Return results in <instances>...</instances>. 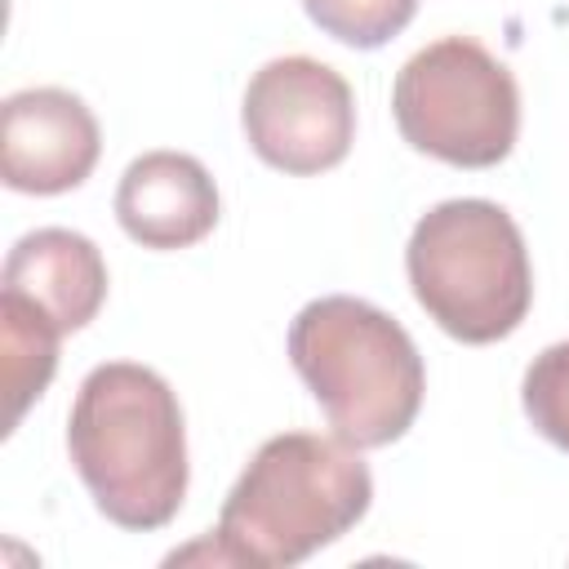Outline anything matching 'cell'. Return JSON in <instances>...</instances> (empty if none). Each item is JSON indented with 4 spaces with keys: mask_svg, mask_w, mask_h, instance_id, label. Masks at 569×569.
Wrapping results in <instances>:
<instances>
[{
    "mask_svg": "<svg viewBox=\"0 0 569 569\" xmlns=\"http://www.w3.org/2000/svg\"><path fill=\"white\" fill-rule=\"evenodd\" d=\"M0 284V293L22 298L62 333H76L107 302V262L89 236L71 227H40L9 249Z\"/></svg>",
    "mask_w": 569,
    "mask_h": 569,
    "instance_id": "obj_9",
    "label": "cell"
},
{
    "mask_svg": "<svg viewBox=\"0 0 569 569\" xmlns=\"http://www.w3.org/2000/svg\"><path fill=\"white\" fill-rule=\"evenodd\" d=\"M302 9L338 44L382 49L391 36H400L413 22L418 0H302Z\"/></svg>",
    "mask_w": 569,
    "mask_h": 569,
    "instance_id": "obj_11",
    "label": "cell"
},
{
    "mask_svg": "<svg viewBox=\"0 0 569 569\" xmlns=\"http://www.w3.org/2000/svg\"><path fill=\"white\" fill-rule=\"evenodd\" d=\"M400 138L453 169H493L520 138V89L471 36H445L418 49L391 84Z\"/></svg>",
    "mask_w": 569,
    "mask_h": 569,
    "instance_id": "obj_5",
    "label": "cell"
},
{
    "mask_svg": "<svg viewBox=\"0 0 569 569\" xmlns=\"http://www.w3.org/2000/svg\"><path fill=\"white\" fill-rule=\"evenodd\" d=\"M102 156V133L84 98L58 84L18 89L0 107V178L22 196L76 191Z\"/></svg>",
    "mask_w": 569,
    "mask_h": 569,
    "instance_id": "obj_7",
    "label": "cell"
},
{
    "mask_svg": "<svg viewBox=\"0 0 569 569\" xmlns=\"http://www.w3.org/2000/svg\"><path fill=\"white\" fill-rule=\"evenodd\" d=\"M369 502L373 476L356 445L316 431L271 436L258 445L218 511V529L209 538L213 560L253 569L302 565L351 533Z\"/></svg>",
    "mask_w": 569,
    "mask_h": 569,
    "instance_id": "obj_2",
    "label": "cell"
},
{
    "mask_svg": "<svg viewBox=\"0 0 569 569\" xmlns=\"http://www.w3.org/2000/svg\"><path fill=\"white\" fill-rule=\"evenodd\" d=\"M58 338L62 329L27 307L13 293H0V378H4V431H13L31 400L44 396V387L58 373Z\"/></svg>",
    "mask_w": 569,
    "mask_h": 569,
    "instance_id": "obj_10",
    "label": "cell"
},
{
    "mask_svg": "<svg viewBox=\"0 0 569 569\" xmlns=\"http://www.w3.org/2000/svg\"><path fill=\"white\" fill-rule=\"evenodd\" d=\"M116 222L142 249H191L218 227V187L196 156L147 151L120 173Z\"/></svg>",
    "mask_w": 569,
    "mask_h": 569,
    "instance_id": "obj_8",
    "label": "cell"
},
{
    "mask_svg": "<svg viewBox=\"0 0 569 569\" xmlns=\"http://www.w3.org/2000/svg\"><path fill=\"white\" fill-rule=\"evenodd\" d=\"M520 405L533 431L569 453V342H551L529 360L520 382Z\"/></svg>",
    "mask_w": 569,
    "mask_h": 569,
    "instance_id": "obj_12",
    "label": "cell"
},
{
    "mask_svg": "<svg viewBox=\"0 0 569 569\" xmlns=\"http://www.w3.org/2000/svg\"><path fill=\"white\" fill-rule=\"evenodd\" d=\"M240 124L262 164L311 178L347 160L356 138V98L329 62L289 53L253 71Z\"/></svg>",
    "mask_w": 569,
    "mask_h": 569,
    "instance_id": "obj_6",
    "label": "cell"
},
{
    "mask_svg": "<svg viewBox=\"0 0 569 569\" xmlns=\"http://www.w3.org/2000/svg\"><path fill=\"white\" fill-rule=\"evenodd\" d=\"M405 271L418 307L467 347L511 338L533 302V267L516 218L476 196L440 200L413 222Z\"/></svg>",
    "mask_w": 569,
    "mask_h": 569,
    "instance_id": "obj_4",
    "label": "cell"
},
{
    "mask_svg": "<svg viewBox=\"0 0 569 569\" xmlns=\"http://www.w3.org/2000/svg\"><path fill=\"white\" fill-rule=\"evenodd\" d=\"M67 453L93 507L129 529H164L187 498V427L173 387L133 360L84 373L67 413Z\"/></svg>",
    "mask_w": 569,
    "mask_h": 569,
    "instance_id": "obj_1",
    "label": "cell"
},
{
    "mask_svg": "<svg viewBox=\"0 0 569 569\" xmlns=\"http://www.w3.org/2000/svg\"><path fill=\"white\" fill-rule=\"evenodd\" d=\"M289 360L333 436L356 449L400 440L422 409L427 369L413 338L365 298L329 293L307 302L289 325Z\"/></svg>",
    "mask_w": 569,
    "mask_h": 569,
    "instance_id": "obj_3",
    "label": "cell"
}]
</instances>
